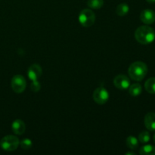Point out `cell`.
Returning <instances> with one entry per match:
<instances>
[{
	"instance_id": "8fae6325",
	"label": "cell",
	"mask_w": 155,
	"mask_h": 155,
	"mask_svg": "<svg viewBox=\"0 0 155 155\" xmlns=\"http://www.w3.org/2000/svg\"><path fill=\"white\" fill-rule=\"evenodd\" d=\"M12 131L16 135H22L25 132L26 126L23 120L20 119H17L12 123Z\"/></svg>"
},
{
	"instance_id": "277c9868",
	"label": "cell",
	"mask_w": 155,
	"mask_h": 155,
	"mask_svg": "<svg viewBox=\"0 0 155 155\" xmlns=\"http://www.w3.org/2000/svg\"><path fill=\"white\" fill-rule=\"evenodd\" d=\"M79 21L84 27H89L95 21V15L90 9H83L79 15Z\"/></svg>"
},
{
	"instance_id": "52a82bcc",
	"label": "cell",
	"mask_w": 155,
	"mask_h": 155,
	"mask_svg": "<svg viewBox=\"0 0 155 155\" xmlns=\"http://www.w3.org/2000/svg\"><path fill=\"white\" fill-rule=\"evenodd\" d=\"M114 84L115 87L121 90L129 89L130 86V80L124 74H119L114 79Z\"/></svg>"
},
{
	"instance_id": "7402d4cb",
	"label": "cell",
	"mask_w": 155,
	"mask_h": 155,
	"mask_svg": "<svg viewBox=\"0 0 155 155\" xmlns=\"http://www.w3.org/2000/svg\"><path fill=\"white\" fill-rule=\"evenodd\" d=\"M147 2H148V3H151V4H152V3H155V0H146Z\"/></svg>"
},
{
	"instance_id": "44dd1931",
	"label": "cell",
	"mask_w": 155,
	"mask_h": 155,
	"mask_svg": "<svg viewBox=\"0 0 155 155\" xmlns=\"http://www.w3.org/2000/svg\"><path fill=\"white\" fill-rule=\"evenodd\" d=\"M126 155H136L134 152H132V151H130V152H127L125 154Z\"/></svg>"
},
{
	"instance_id": "30bf717a",
	"label": "cell",
	"mask_w": 155,
	"mask_h": 155,
	"mask_svg": "<svg viewBox=\"0 0 155 155\" xmlns=\"http://www.w3.org/2000/svg\"><path fill=\"white\" fill-rule=\"evenodd\" d=\"M145 126L149 131H155V113L149 112L145 116Z\"/></svg>"
},
{
	"instance_id": "e0dca14e",
	"label": "cell",
	"mask_w": 155,
	"mask_h": 155,
	"mask_svg": "<svg viewBox=\"0 0 155 155\" xmlns=\"http://www.w3.org/2000/svg\"><path fill=\"white\" fill-rule=\"evenodd\" d=\"M87 5L92 9H99L104 5V0H88Z\"/></svg>"
},
{
	"instance_id": "9a60e30c",
	"label": "cell",
	"mask_w": 155,
	"mask_h": 155,
	"mask_svg": "<svg viewBox=\"0 0 155 155\" xmlns=\"http://www.w3.org/2000/svg\"><path fill=\"white\" fill-rule=\"evenodd\" d=\"M141 155H155V146L151 145H146L142 146L139 150Z\"/></svg>"
},
{
	"instance_id": "7a4b0ae2",
	"label": "cell",
	"mask_w": 155,
	"mask_h": 155,
	"mask_svg": "<svg viewBox=\"0 0 155 155\" xmlns=\"http://www.w3.org/2000/svg\"><path fill=\"white\" fill-rule=\"evenodd\" d=\"M130 77L136 81H141L148 74V67L142 61H136L132 64L128 70Z\"/></svg>"
},
{
	"instance_id": "5b68a950",
	"label": "cell",
	"mask_w": 155,
	"mask_h": 155,
	"mask_svg": "<svg viewBox=\"0 0 155 155\" xmlns=\"http://www.w3.org/2000/svg\"><path fill=\"white\" fill-rule=\"evenodd\" d=\"M11 86L12 89L16 93H22L27 87V82L25 78L21 75H15L12 77Z\"/></svg>"
},
{
	"instance_id": "7c38bea8",
	"label": "cell",
	"mask_w": 155,
	"mask_h": 155,
	"mask_svg": "<svg viewBox=\"0 0 155 155\" xmlns=\"http://www.w3.org/2000/svg\"><path fill=\"white\" fill-rule=\"evenodd\" d=\"M142 92V87L139 83H134L129 87V92L130 95L133 97H137L141 95Z\"/></svg>"
},
{
	"instance_id": "4fadbf2b",
	"label": "cell",
	"mask_w": 155,
	"mask_h": 155,
	"mask_svg": "<svg viewBox=\"0 0 155 155\" xmlns=\"http://www.w3.org/2000/svg\"><path fill=\"white\" fill-rule=\"evenodd\" d=\"M127 147L131 150H136L139 148V140L135 136H130L126 140Z\"/></svg>"
},
{
	"instance_id": "ba28073f",
	"label": "cell",
	"mask_w": 155,
	"mask_h": 155,
	"mask_svg": "<svg viewBox=\"0 0 155 155\" xmlns=\"http://www.w3.org/2000/svg\"><path fill=\"white\" fill-rule=\"evenodd\" d=\"M42 68L37 64H33L29 68L27 71V76L31 81L39 80V77L42 76Z\"/></svg>"
},
{
	"instance_id": "5bb4252c",
	"label": "cell",
	"mask_w": 155,
	"mask_h": 155,
	"mask_svg": "<svg viewBox=\"0 0 155 155\" xmlns=\"http://www.w3.org/2000/svg\"><path fill=\"white\" fill-rule=\"evenodd\" d=\"M129 11H130V7L127 3H121V4L118 5L116 9L117 14L118 16L120 17L126 16L128 14Z\"/></svg>"
},
{
	"instance_id": "8992f818",
	"label": "cell",
	"mask_w": 155,
	"mask_h": 155,
	"mask_svg": "<svg viewBox=\"0 0 155 155\" xmlns=\"http://www.w3.org/2000/svg\"><path fill=\"white\" fill-rule=\"evenodd\" d=\"M93 99L98 104H105L109 99V92L104 87L97 88L93 92Z\"/></svg>"
},
{
	"instance_id": "3957f363",
	"label": "cell",
	"mask_w": 155,
	"mask_h": 155,
	"mask_svg": "<svg viewBox=\"0 0 155 155\" xmlns=\"http://www.w3.org/2000/svg\"><path fill=\"white\" fill-rule=\"evenodd\" d=\"M19 145L20 141L18 138L12 135L5 136L0 141V147L6 151H15Z\"/></svg>"
},
{
	"instance_id": "2e32d148",
	"label": "cell",
	"mask_w": 155,
	"mask_h": 155,
	"mask_svg": "<svg viewBox=\"0 0 155 155\" xmlns=\"http://www.w3.org/2000/svg\"><path fill=\"white\" fill-rule=\"evenodd\" d=\"M145 89L150 94H155V77H151L145 82Z\"/></svg>"
},
{
	"instance_id": "ac0fdd59",
	"label": "cell",
	"mask_w": 155,
	"mask_h": 155,
	"mask_svg": "<svg viewBox=\"0 0 155 155\" xmlns=\"http://www.w3.org/2000/svg\"><path fill=\"white\" fill-rule=\"evenodd\" d=\"M151 139V136H150L149 132L148 131H142L140 134L139 135V141L142 144L148 143Z\"/></svg>"
},
{
	"instance_id": "d6986e66",
	"label": "cell",
	"mask_w": 155,
	"mask_h": 155,
	"mask_svg": "<svg viewBox=\"0 0 155 155\" xmlns=\"http://www.w3.org/2000/svg\"><path fill=\"white\" fill-rule=\"evenodd\" d=\"M20 145H21L22 149L29 150L31 148L32 145H33V142H32V141L30 139H25L20 142Z\"/></svg>"
},
{
	"instance_id": "ffe728a7",
	"label": "cell",
	"mask_w": 155,
	"mask_h": 155,
	"mask_svg": "<svg viewBox=\"0 0 155 155\" xmlns=\"http://www.w3.org/2000/svg\"><path fill=\"white\" fill-rule=\"evenodd\" d=\"M30 89H31V90L34 92H37L40 90L41 84L39 83V82L38 81V80L32 81L31 84H30Z\"/></svg>"
},
{
	"instance_id": "9c48e42d",
	"label": "cell",
	"mask_w": 155,
	"mask_h": 155,
	"mask_svg": "<svg viewBox=\"0 0 155 155\" xmlns=\"http://www.w3.org/2000/svg\"><path fill=\"white\" fill-rule=\"evenodd\" d=\"M140 19L145 24H154L155 21V12L151 9H145L141 12Z\"/></svg>"
},
{
	"instance_id": "6da1fadb",
	"label": "cell",
	"mask_w": 155,
	"mask_h": 155,
	"mask_svg": "<svg viewBox=\"0 0 155 155\" xmlns=\"http://www.w3.org/2000/svg\"><path fill=\"white\" fill-rule=\"evenodd\" d=\"M135 37L137 42L142 45L151 43L155 39V31L149 26H141L136 29Z\"/></svg>"
},
{
	"instance_id": "603a6c76",
	"label": "cell",
	"mask_w": 155,
	"mask_h": 155,
	"mask_svg": "<svg viewBox=\"0 0 155 155\" xmlns=\"http://www.w3.org/2000/svg\"><path fill=\"white\" fill-rule=\"evenodd\" d=\"M153 139H154V142H155V134L154 135V137H153Z\"/></svg>"
}]
</instances>
